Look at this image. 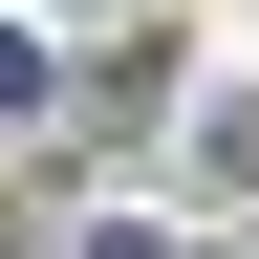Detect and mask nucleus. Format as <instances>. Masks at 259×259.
Instances as JSON below:
<instances>
[{"label": "nucleus", "mask_w": 259, "mask_h": 259, "mask_svg": "<svg viewBox=\"0 0 259 259\" xmlns=\"http://www.w3.org/2000/svg\"><path fill=\"white\" fill-rule=\"evenodd\" d=\"M65 259H173V238H65Z\"/></svg>", "instance_id": "1"}]
</instances>
